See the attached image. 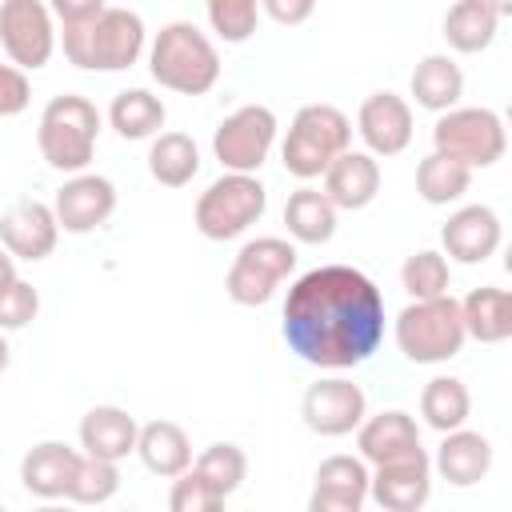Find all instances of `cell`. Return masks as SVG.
I'll list each match as a JSON object with an SVG mask.
<instances>
[{"mask_svg": "<svg viewBox=\"0 0 512 512\" xmlns=\"http://www.w3.org/2000/svg\"><path fill=\"white\" fill-rule=\"evenodd\" d=\"M472 188V172L440 152H428L420 164H416V192L424 204H456L464 192Z\"/></svg>", "mask_w": 512, "mask_h": 512, "instance_id": "4dcf8cb0", "label": "cell"}, {"mask_svg": "<svg viewBox=\"0 0 512 512\" xmlns=\"http://www.w3.org/2000/svg\"><path fill=\"white\" fill-rule=\"evenodd\" d=\"M352 148V120L336 104H304L280 144V160L296 180H316Z\"/></svg>", "mask_w": 512, "mask_h": 512, "instance_id": "5b68a950", "label": "cell"}, {"mask_svg": "<svg viewBox=\"0 0 512 512\" xmlns=\"http://www.w3.org/2000/svg\"><path fill=\"white\" fill-rule=\"evenodd\" d=\"M332 208L340 212H360L380 196V160L368 152H344L332 160V168L324 172V188H320Z\"/></svg>", "mask_w": 512, "mask_h": 512, "instance_id": "7402d4cb", "label": "cell"}, {"mask_svg": "<svg viewBox=\"0 0 512 512\" xmlns=\"http://www.w3.org/2000/svg\"><path fill=\"white\" fill-rule=\"evenodd\" d=\"M292 268H296V244L292 240L256 236L232 256L228 276H224V292L240 308H260L276 296V288L292 276Z\"/></svg>", "mask_w": 512, "mask_h": 512, "instance_id": "ba28073f", "label": "cell"}, {"mask_svg": "<svg viewBox=\"0 0 512 512\" xmlns=\"http://www.w3.org/2000/svg\"><path fill=\"white\" fill-rule=\"evenodd\" d=\"M428 460H432V472L440 480H448L452 488H472L492 472V440L484 432L456 428L440 440L436 456H428Z\"/></svg>", "mask_w": 512, "mask_h": 512, "instance_id": "44dd1931", "label": "cell"}, {"mask_svg": "<svg viewBox=\"0 0 512 512\" xmlns=\"http://www.w3.org/2000/svg\"><path fill=\"white\" fill-rule=\"evenodd\" d=\"M164 120H168V108L148 88H124L108 104V124L116 128L120 140H152L160 136Z\"/></svg>", "mask_w": 512, "mask_h": 512, "instance_id": "484cf974", "label": "cell"}, {"mask_svg": "<svg viewBox=\"0 0 512 512\" xmlns=\"http://www.w3.org/2000/svg\"><path fill=\"white\" fill-rule=\"evenodd\" d=\"M284 344L312 368L344 372L384 340V292L352 264H320L292 280L280 316Z\"/></svg>", "mask_w": 512, "mask_h": 512, "instance_id": "6da1fadb", "label": "cell"}, {"mask_svg": "<svg viewBox=\"0 0 512 512\" xmlns=\"http://www.w3.org/2000/svg\"><path fill=\"white\" fill-rule=\"evenodd\" d=\"M368 496L384 512H420L432 496V460L428 452H412L388 464H376L368 472Z\"/></svg>", "mask_w": 512, "mask_h": 512, "instance_id": "5bb4252c", "label": "cell"}, {"mask_svg": "<svg viewBox=\"0 0 512 512\" xmlns=\"http://www.w3.org/2000/svg\"><path fill=\"white\" fill-rule=\"evenodd\" d=\"M284 228L296 244H328L336 236V208L320 188H296L284 200Z\"/></svg>", "mask_w": 512, "mask_h": 512, "instance_id": "83f0119b", "label": "cell"}, {"mask_svg": "<svg viewBox=\"0 0 512 512\" xmlns=\"http://www.w3.org/2000/svg\"><path fill=\"white\" fill-rule=\"evenodd\" d=\"M0 44L20 72H36L56 52V20L44 0H4L0 4Z\"/></svg>", "mask_w": 512, "mask_h": 512, "instance_id": "8fae6325", "label": "cell"}, {"mask_svg": "<svg viewBox=\"0 0 512 512\" xmlns=\"http://www.w3.org/2000/svg\"><path fill=\"white\" fill-rule=\"evenodd\" d=\"M8 360H12V348H8V340H4V332H0V372L8 368Z\"/></svg>", "mask_w": 512, "mask_h": 512, "instance_id": "ee69618b", "label": "cell"}, {"mask_svg": "<svg viewBox=\"0 0 512 512\" xmlns=\"http://www.w3.org/2000/svg\"><path fill=\"white\" fill-rule=\"evenodd\" d=\"M192 472H196L208 488H216V492L228 500V496L244 484V476H248V456H244L240 444L216 440V444H208V448L192 460Z\"/></svg>", "mask_w": 512, "mask_h": 512, "instance_id": "1f68e13d", "label": "cell"}, {"mask_svg": "<svg viewBox=\"0 0 512 512\" xmlns=\"http://www.w3.org/2000/svg\"><path fill=\"white\" fill-rule=\"evenodd\" d=\"M28 104H32L28 72H20V68H12V64H0V120L20 116Z\"/></svg>", "mask_w": 512, "mask_h": 512, "instance_id": "f35d334b", "label": "cell"}, {"mask_svg": "<svg viewBox=\"0 0 512 512\" xmlns=\"http://www.w3.org/2000/svg\"><path fill=\"white\" fill-rule=\"evenodd\" d=\"M408 88H412V100H416L420 108L444 116V112H452V108L460 104V96H464V72H460V64H456L452 56L428 52V56L416 60Z\"/></svg>", "mask_w": 512, "mask_h": 512, "instance_id": "cb8c5ba5", "label": "cell"}, {"mask_svg": "<svg viewBox=\"0 0 512 512\" xmlns=\"http://www.w3.org/2000/svg\"><path fill=\"white\" fill-rule=\"evenodd\" d=\"M32 512H72V508H64V504H40V508H32Z\"/></svg>", "mask_w": 512, "mask_h": 512, "instance_id": "f6af8a7d", "label": "cell"}, {"mask_svg": "<svg viewBox=\"0 0 512 512\" xmlns=\"http://www.w3.org/2000/svg\"><path fill=\"white\" fill-rule=\"evenodd\" d=\"M356 132L368 156H400L416 136L412 104L396 92H372L356 112Z\"/></svg>", "mask_w": 512, "mask_h": 512, "instance_id": "9a60e30c", "label": "cell"}, {"mask_svg": "<svg viewBox=\"0 0 512 512\" xmlns=\"http://www.w3.org/2000/svg\"><path fill=\"white\" fill-rule=\"evenodd\" d=\"M16 280V260L4 252V244H0V288H8Z\"/></svg>", "mask_w": 512, "mask_h": 512, "instance_id": "7bdbcfd3", "label": "cell"}, {"mask_svg": "<svg viewBox=\"0 0 512 512\" xmlns=\"http://www.w3.org/2000/svg\"><path fill=\"white\" fill-rule=\"evenodd\" d=\"M148 72L160 88L180 96H204L220 80V52L192 20H172L152 36Z\"/></svg>", "mask_w": 512, "mask_h": 512, "instance_id": "7a4b0ae2", "label": "cell"}, {"mask_svg": "<svg viewBox=\"0 0 512 512\" xmlns=\"http://www.w3.org/2000/svg\"><path fill=\"white\" fill-rule=\"evenodd\" d=\"M144 20L132 8L108 4L92 24H76L60 32L68 64L84 72H124L140 60L144 52Z\"/></svg>", "mask_w": 512, "mask_h": 512, "instance_id": "3957f363", "label": "cell"}, {"mask_svg": "<svg viewBox=\"0 0 512 512\" xmlns=\"http://www.w3.org/2000/svg\"><path fill=\"white\" fill-rule=\"evenodd\" d=\"M204 16L224 44H244L260 24V4L256 0H208Z\"/></svg>", "mask_w": 512, "mask_h": 512, "instance_id": "e575fe53", "label": "cell"}, {"mask_svg": "<svg viewBox=\"0 0 512 512\" xmlns=\"http://www.w3.org/2000/svg\"><path fill=\"white\" fill-rule=\"evenodd\" d=\"M508 148V132L500 112L492 108H452L444 116H436L432 128V152L464 164L468 172L476 168H492Z\"/></svg>", "mask_w": 512, "mask_h": 512, "instance_id": "9c48e42d", "label": "cell"}, {"mask_svg": "<svg viewBox=\"0 0 512 512\" xmlns=\"http://www.w3.org/2000/svg\"><path fill=\"white\" fill-rule=\"evenodd\" d=\"M116 492H120V468L108 464V460H92V456L80 452V468H76V480H72V488H68L64 500L92 508V504H108Z\"/></svg>", "mask_w": 512, "mask_h": 512, "instance_id": "836d02e7", "label": "cell"}, {"mask_svg": "<svg viewBox=\"0 0 512 512\" xmlns=\"http://www.w3.org/2000/svg\"><path fill=\"white\" fill-rule=\"evenodd\" d=\"M464 336L480 344H504L512 336V296L496 284H480L460 300Z\"/></svg>", "mask_w": 512, "mask_h": 512, "instance_id": "d4e9b609", "label": "cell"}, {"mask_svg": "<svg viewBox=\"0 0 512 512\" xmlns=\"http://www.w3.org/2000/svg\"><path fill=\"white\" fill-rule=\"evenodd\" d=\"M112 212H116V184L100 172L68 176L52 196V216L60 232H72V236L96 232L100 224L112 220Z\"/></svg>", "mask_w": 512, "mask_h": 512, "instance_id": "4fadbf2b", "label": "cell"}, {"mask_svg": "<svg viewBox=\"0 0 512 512\" xmlns=\"http://www.w3.org/2000/svg\"><path fill=\"white\" fill-rule=\"evenodd\" d=\"M136 456L152 476L176 480L180 472L192 468V440L176 420H148V424H140Z\"/></svg>", "mask_w": 512, "mask_h": 512, "instance_id": "603a6c76", "label": "cell"}, {"mask_svg": "<svg viewBox=\"0 0 512 512\" xmlns=\"http://www.w3.org/2000/svg\"><path fill=\"white\" fill-rule=\"evenodd\" d=\"M316 12V4L312 0H264L260 4V16H268V20H276V24H304L308 16Z\"/></svg>", "mask_w": 512, "mask_h": 512, "instance_id": "60d3db41", "label": "cell"}, {"mask_svg": "<svg viewBox=\"0 0 512 512\" xmlns=\"http://www.w3.org/2000/svg\"><path fill=\"white\" fill-rule=\"evenodd\" d=\"M100 124H104L100 108L88 96H76V92L52 96L36 124V144H40L44 164L56 172H68V176L88 172V164L96 156Z\"/></svg>", "mask_w": 512, "mask_h": 512, "instance_id": "277c9868", "label": "cell"}, {"mask_svg": "<svg viewBox=\"0 0 512 512\" xmlns=\"http://www.w3.org/2000/svg\"><path fill=\"white\" fill-rule=\"evenodd\" d=\"M168 512H224V496L216 488H208L192 468L180 472L172 480V492H168Z\"/></svg>", "mask_w": 512, "mask_h": 512, "instance_id": "74e56055", "label": "cell"}, {"mask_svg": "<svg viewBox=\"0 0 512 512\" xmlns=\"http://www.w3.org/2000/svg\"><path fill=\"white\" fill-rule=\"evenodd\" d=\"M276 128L280 124L268 104H240L236 112H228L212 132V152L220 168L236 176H256L276 144Z\"/></svg>", "mask_w": 512, "mask_h": 512, "instance_id": "30bf717a", "label": "cell"}, {"mask_svg": "<svg viewBox=\"0 0 512 512\" xmlns=\"http://www.w3.org/2000/svg\"><path fill=\"white\" fill-rule=\"evenodd\" d=\"M308 512H364V500L344 496V492H328V488H312Z\"/></svg>", "mask_w": 512, "mask_h": 512, "instance_id": "b9f144b4", "label": "cell"}, {"mask_svg": "<svg viewBox=\"0 0 512 512\" xmlns=\"http://www.w3.org/2000/svg\"><path fill=\"white\" fill-rule=\"evenodd\" d=\"M40 312V292L28 280H12L8 288H0V332H20L36 320Z\"/></svg>", "mask_w": 512, "mask_h": 512, "instance_id": "8d00e7d4", "label": "cell"}, {"mask_svg": "<svg viewBox=\"0 0 512 512\" xmlns=\"http://www.w3.org/2000/svg\"><path fill=\"white\" fill-rule=\"evenodd\" d=\"M396 348L412 364H444L460 356L464 348V320H460V300L456 296H436V300H412L400 308L396 324Z\"/></svg>", "mask_w": 512, "mask_h": 512, "instance_id": "8992f818", "label": "cell"}, {"mask_svg": "<svg viewBox=\"0 0 512 512\" xmlns=\"http://www.w3.org/2000/svg\"><path fill=\"white\" fill-rule=\"evenodd\" d=\"M264 208H268V188L256 176L224 172L196 196L192 220H196V232L204 240H220L224 244V240L244 236L264 216Z\"/></svg>", "mask_w": 512, "mask_h": 512, "instance_id": "52a82bcc", "label": "cell"}, {"mask_svg": "<svg viewBox=\"0 0 512 512\" xmlns=\"http://www.w3.org/2000/svg\"><path fill=\"white\" fill-rule=\"evenodd\" d=\"M300 416L316 436H348L368 416V396L344 376H320L300 396Z\"/></svg>", "mask_w": 512, "mask_h": 512, "instance_id": "7c38bea8", "label": "cell"}, {"mask_svg": "<svg viewBox=\"0 0 512 512\" xmlns=\"http://www.w3.org/2000/svg\"><path fill=\"white\" fill-rule=\"evenodd\" d=\"M400 284L412 300H436V296H448L452 288V268L444 260V252L436 248H420L412 252L404 264H400Z\"/></svg>", "mask_w": 512, "mask_h": 512, "instance_id": "d6a6232c", "label": "cell"}, {"mask_svg": "<svg viewBox=\"0 0 512 512\" xmlns=\"http://www.w3.org/2000/svg\"><path fill=\"white\" fill-rule=\"evenodd\" d=\"M468 412H472V396H468V384L460 376H432L420 388V416L440 436L464 428Z\"/></svg>", "mask_w": 512, "mask_h": 512, "instance_id": "f546056e", "label": "cell"}, {"mask_svg": "<svg viewBox=\"0 0 512 512\" xmlns=\"http://www.w3.org/2000/svg\"><path fill=\"white\" fill-rule=\"evenodd\" d=\"M504 8L496 4H484V0H460L444 12V40L448 48L472 56V52H484L492 40H496V24H500Z\"/></svg>", "mask_w": 512, "mask_h": 512, "instance_id": "4316f807", "label": "cell"}, {"mask_svg": "<svg viewBox=\"0 0 512 512\" xmlns=\"http://www.w3.org/2000/svg\"><path fill=\"white\" fill-rule=\"evenodd\" d=\"M368 464L360 456H348V452H336L328 460H320L316 468V484L312 488H328V492H344V496H356V500H368Z\"/></svg>", "mask_w": 512, "mask_h": 512, "instance_id": "d590c367", "label": "cell"}, {"mask_svg": "<svg viewBox=\"0 0 512 512\" xmlns=\"http://www.w3.org/2000/svg\"><path fill=\"white\" fill-rule=\"evenodd\" d=\"M200 172V148L188 132H160L148 144V176L160 188H184Z\"/></svg>", "mask_w": 512, "mask_h": 512, "instance_id": "f1b7e54d", "label": "cell"}, {"mask_svg": "<svg viewBox=\"0 0 512 512\" xmlns=\"http://www.w3.org/2000/svg\"><path fill=\"white\" fill-rule=\"evenodd\" d=\"M0 512H8V508H4V504H0Z\"/></svg>", "mask_w": 512, "mask_h": 512, "instance_id": "bcb514c9", "label": "cell"}, {"mask_svg": "<svg viewBox=\"0 0 512 512\" xmlns=\"http://www.w3.org/2000/svg\"><path fill=\"white\" fill-rule=\"evenodd\" d=\"M356 448H360V460L368 468L412 456V452H420V424L400 408L364 416V424L356 428Z\"/></svg>", "mask_w": 512, "mask_h": 512, "instance_id": "ffe728a7", "label": "cell"}, {"mask_svg": "<svg viewBox=\"0 0 512 512\" xmlns=\"http://www.w3.org/2000/svg\"><path fill=\"white\" fill-rule=\"evenodd\" d=\"M56 240H60V224L52 216V204L44 200H16L0 216V244L12 260L40 264L44 256L56 252Z\"/></svg>", "mask_w": 512, "mask_h": 512, "instance_id": "2e32d148", "label": "cell"}, {"mask_svg": "<svg viewBox=\"0 0 512 512\" xmlns=\"http://www.w3.org/2000/svg\"><path fill=\"white\" fill-rule=\"evenodd\" d=\"M136 436H140L136 416L116 404H96L80 420V452L92 460H108V464L128 460L136 452Z\"/></svg>", "mask_w": 512, "mask_h": 512, "instance_id": "d6986e66", "label": "cell"}, {"mask_svg": "<svg viewBox=\"0 0 512 512\" xmlns=\"http://www.w3.org/2000/svg\"><path fill=\"white\" fill-rule=\"evenodd\" d=\"M500 240H504V228L488 204H464L440 228L444 260H456V264H484L488 256H496Z\"/></svg>", "mask_w": 512, "mask_h": 512, "instance_id": "e0dca14e", "label": "cell"}, {"mask_svg": "<svg viewBox=\"0 0 512 512\" xmlns=\"http://www.w3.org/2000/svg\"><path fill=\"white\" fill-rule=\"evenodd\" d=\"M108 4L104 0H56L52 4V20H60L64 28H76V24H92Z\"/></svg>", "mask_w": 512, "mask_h": 512, "instance_id": "ab89813d", "label": "cell"}, {"mask_svg": "<svg viewBox=\"0 0 512 512\" xmlns=\"http://www.w3.org/2000/svg\"><path fill=\"white\" fill-rule=\"evenodd\" d=\"M76 468H80V448H72L64 440H40L20 456V484L32 496H40L44 504H52V500L68 496Z\"/></svg>", "mask_w": 512, "mask_h": 512, "instance_id": "ac0fdd59", "label": "cell"}]
</instances>
